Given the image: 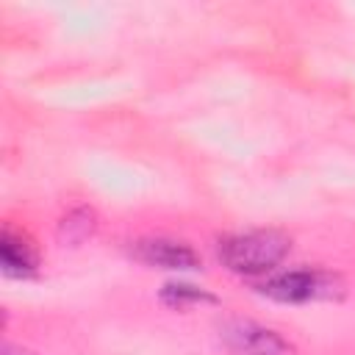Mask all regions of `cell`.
<instances>
[{"label":"cell","mask_w":355,"mask_h":355,"mask_svg":"<svg viewBox=\"0 0 355 355\" xmlns=\"http://www.w3.org/2000/svg\"><path fill=\"white\" fill-rule=\"evenodd\" d=\"M291 250V239L280 230H247L219 239V261L239 275H266Z\"/></svg>","instance_id":"obj_1"},{"label":"cell","mask_w":355,"mask_h":355,"mask_svg":"<svg viewBox=\"0 0 355 355\" xmlns=\"http://www.w3.org/2000/svg\"><path fill=\"white\" fill-rule=\"evenodd\" d=\"M255 288L277 302H311V300H330L344 291L341 280L324 269H288L266 275L255 283Z\"/></svg>","instance_id":"obj_2"},{"label":"cell","mask_w":355,"mask_h":355,"mask_svg":"<svg viewBox=\"0 0 355 355\" xmlns=\"http://www.w3.org/2000/svg\"><path fill=\"white\" fill-rule=\"evenodd\" d=\"M219 336L233 355H297V347L288 338L252 319H227L222 322Z\"/></svg>","instance_id":"obj_3"},{"label":"cell","mask_w":355,"mask_h":355,"mask_svg":"<svg viewBox=\"0 0 355 355\" xmlns=\"http://www.w3.org/2000/svg\"><path fill=\"white\" fill-rule=\"evenodd\" d=\"M130 252L136 261L147 263V266H158V269H172V272H189L200 266V255L175 239L166 236H144L136 239L130 244Z\"/></svg>","instance_id":"obj_4"},{"label":"cell","mask_w":355,"mask_h":355,"mask_svg":"<svg viewBox=\"0 0 355 355\" xmlns=\"http://www.w3.org/2000/svg\"><path fill=\"white\" fill-rule=\"evenodd\" d=\"M0 263L6 275H31L39 266V252L25 233H17L14 227H3Z\"/></svg>","instance_id":"obj_5"},{"label":"cell","mask_w":355,"mask_h":355,"mask_svg":"<svg viewBox=\"0 0 355 355\" xmlns=\"http://www.w3.org/2000/svg\"><path fill=\"white\" fill-rule=\"evenodd\" d=\"M161 300L172 308H186V305H194V302H214V297L191 283H166L161 288Z\"/></svg>","instance_id":"obj_6"},{"label":"cell","mask_w":355,"mask_h":355,"mask_svg":"<svg viewBox=\"0 0 355 355\" xmlns=\"http://www.w3.org/2000/svg\"><path fill=\"white\" fill-rule=\"evenodd\" d=\"M92 219H94V216H92V211L78 208V211H72V214L64 219V230L69 233V230L75 227V230H78V239H83V236H89V233H92V227H94V225H92Z\"/></svg>","instance_id":"obj_7"},{"label":"cell","mask_w":355,"mask_h":355,"mask_svg":"<svg viewBox=\"0 0 355 355\" xmlns=\"http://www.w3.org/2000/svg\"><path fill=\"white\" fill-rule=\"evenodd\" d=\"M6 355H31V352H25V349H17V347L6 344Z\"/></svg>","instance_id":"obj_8"}]
</instances>
